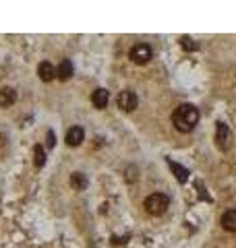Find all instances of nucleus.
<instances>
[{
  "label": "nucleus",
  "mask_w": 236,
  "mask_h": 248,
  "mask_svg": "<svg viewBox=\"0 0 236 248\" xmlns=\"http://www.w3.org/2000/svg\"><path fill=\"white\" fill-rule=\"evenodd\" d=\"M37 75L44 83H50L52 79H56V68H54L50 62H42V64L37 66Z\"/></svg>",
  "instance_id": "nucleus-6"
},
{
  "label": "nucleus",
  "mask_w": 236,
  "mask_h": 248,
  "mask_svg": "<svg viewBox=\"0 0 236 248\" xmlns=\"http://www.w3.org/2000/svg\"><path fill=\"white\" fill-rule=\"evenodd\" d=\"M54 143H56V137H54V133L50 130L48 133V147H54Z\"/></svg>",
  "instance_id": "nucleus-16"
},
{
  "label": "nucleus",
  "mask_w": 236,
  "mask_h": 248,
  "mask_svg": "<svg viewBox=\"0 0 236 248\" xmlns=\"http://www.w3.org/2000/svg\"><path fill=\"white\" fill-rule=\"evenodd\" d=\"M168 166H170L172 172H174V176L178 178V182H183V184H185V182L188 180V172H186V170L180 166V164H174L172 159H168Z\"/></svg>",
  "instance_id": "nucleus-12"
},
{
  "label": "nucleus",
  "mask_w": 236,
  "mask_h": 248,
  "mask_svg": "<svg viewBox=\"0 0 236 248\" xmlns=\"http://www.w3.org/2000/svg\"><path fill=\"white\" fill-rule=\"evenodd\" d=\"M70 186H73V188H77V190H83L85 186H87V178H85V174L75 172L73 176H70Z\"/></svg>",
  "instance_id": "nucleus-13"
},
{
  "label": "nucleus",
  "mask_w": 236,
  "mask_h": 248,
  "mask_svg": "<svg viewBox=\"0 0 236 248\" xmlns=\"http://www.w3.org/2000/svg\"><path fill=\"white\" fill-rule=\"evenodd\" d=\"M222 228L228 232H236V209H228L222 215Z\"/></svg>",
  "instance_id": "nucleus-11"
},
{
  "label": "nucleus",
  "mask_w": 236,
  "mask_h": 248,
  "mask_svg": "<svg viewBox=\"0 0 236 248\" xmlns=\"http://www.w3.org/2000/svg\"><path fill=\"white\" fill-rule=\"evenodd\" d=\"M199 122V110L193 104H183L178 106L174 114H172V124L180 130V133H191Z\"/></svg>",
  "instance_id": "nucleus-1"
},
{
  "label": "nucleus",
  "mask_w": 236,
  "mask_h": 248,
  "mask_svg": "<svg viewBox=\"0 0 236 248\" xmlns=\"http://www.w3.org/2000/svg\"><path fill=\"white\" fill-rule=\"evenodd\" d=\"M15 99H17V91H15L13 87L0 89V106L2 108H11L15 104Z\"/></svg>",
  "instance_id": "nucleus-9"
},
{
  "label": "nucleus",
  "mask_w": 236,
  "mask_h": 248,
  "mask_svg": "<svg viewBox=\"0 0 236 248\" xmlns=\"http://www.w3.org/2000/svg\"><path fill=\"white\" fill-rule=\"evenodd\" d=\"M170 205V199L164 195V192H153V195H149L145 199V211L149 215H162V213H166V209Z\"/></svg>",
  "instance_id": "nucleus-2"
},
{
  "label": "nucleus",
  "mask_w": 236,
  "mask_h": 248,
  "mask_svg": "<svg viewBox=\"0 0 236 248\" xmlns=\"http://www.w3.org/2000/svg\"><path fill=\"white\" fill-rule=\"evenodd\" d=\"M137 104H139V99H137V95H135V91H120V95H118V108L120 110H124V112H133L137 108Z\"/></svg>",
  "instance_id": "nucleus-4"
},
{
  "label": "nucleus",
  "mask_w": 236,
  "mask_h": 248,
  "mask_svg": "<svg viewBox=\"0 0 236 248\" xmlns=\"http://www.w3.org/2000/svg\"><path fill=\"white\" fill-rule=\"evenodd\" d=\"M131 60L135 62V64H147L149 60H152V48H149L147 44H137L131 48Z\"/></svg>",
  "instance_id": "nucleus-3"
},
{
  "label": "nucleus",
  "mask_w": 236,
  "mask_h": 248,
  "mask_svg": "<svg viewBox=\"0 0 236 248\" xmlns=\"http://www.w3.org/2000/svg\"><path fill=\"white\" fill-rule=\"evenodd\" d=\"M183 48H185V50H197V44L191 42L188 37H183Z\"/></svg>",
  "instance_id": "nucleus-15"
},
{
  "label": "nucleus",
  "mask_w": 236,
  "mask_h": 248,
  "mask_svg": "<svg viewBox=\"0 0 236 248\" xmlns=\"http://www.w3.org/2000/svg\"><path fill=\"white\" fill-rule=\"evenodd\" d=\"M230 141H232L230 128H228L224 122H218V128H216V143H218V147L222 151H226L228 147H230Z\"/></svg>",
  "instance_id": "nucleus-5"
},
{
  "label": "nucleus",
  "mask_w": 236,
  "mask_h": 248,
  "mask_svg": "<svg viewBox=\"0 0 236 248\" xmlns=\"http://www.w3.org/2000/svg\"><path fill=\"white\" fill-rule=\"evenodd\" d=\"M34 153H35V168H44V164H46V151H44V147L42 145H35Z\"/></svg>",
  "instance_id": "nucleus-14"
},
{
  "label": "nucleus",
  "mask_w": 236,
  "mask_h": 248,
  "mask_svg": "<svg viewBox=\"0 0 236 248\" xmlns=\"http://www.w3.org/2000/svg\"><path fill=\"white\" fill-rule=\"evenodd\" d=\"M56 77L60 81H68L70 77H73V62L70 60H60V64H58V68H56Z\"/></svg>",
  "instance_id": "nucleus-8"
},
{
  "label": "nucleus",
  "mask_w": 236,
  "mask_h": 248,
  "mask_svg": "<svg viewBox=\"0 0 236 248\" xmlns=\"http://www.w3.org/2000/svg\"><path fill=\"white\" fill-rule=\"evenodd\" d=\"M108 99H110V95H108L106 89H96L93 91V95H91V102H93V106H96L98 110H104V108L108 106Z\"/></svg>",
  "instance_id": "nucleus-10"
},
{
  "label": "nucleus",
  "mask_w": 236,
  "mask_h": 248,
  "mask_svg": "<svg viewBox=\"0 0 236 248\" xmlns=\"http://www.w3.org/2000/svg\"><path fill=\"white\" fill-rule=\"evenodd\" d=\"M83 128L81 126H73V128H68V133H67V145L70 147H77V145H81L83 143Z\"/></svg>",
  "instance_id": "nucleus-7"
}]
</instances>
